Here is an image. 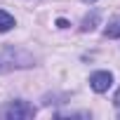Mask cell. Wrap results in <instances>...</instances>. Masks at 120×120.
I'll list each match as a JSON object with an SVG mask.
<instances>
[{
    "mask_svg": "<svg viewBox=\"0 0 120 120\" xmlns=\"http://www.w3.org/2000/svg\"><path fill=\"white\" fill-rule=\"evenodd\" d=\"M56 26H59V28H68V21H66V19H59Z\"/></svg>",
    "mask_w": 120,
    "mask_h": 120,
    "instance_id": "obj_7",
    "label": "cell"
},
{
    "mask_svg": "<svg viewBox=\"0 0 120 120\" xmlns=\"http://www.w3.org/2000/svg\"><path fill=\"white\" fill-rule=\"evenodd\" d=\"M31 64H33V59L26 52L14 49V47H7L3 54H0V73L12 71V68H28Z\"/></svg>",
    "mask_w": 120,
    "mask_h": 120,
    "instance_id": "obj_1",
    "label": "cell"
},
{
    "mask_svg": "<svg viewBox=\"0 0 120 120\" xmlns=\"http://www.w3.org/2000/svg\"><path fill=\"white\" fill-rule=\"evenodd\" d=\"M113 85V75L108 73V71H97V73H92V78H90V87L94 90V92H106L108 87Z\"/></svg>",
    "mask_w": 120,
    "mask_h": 120,
    "instance_id": "obj_3",
    "label": "cell"
},
{
    "mask_svg": "<svg viewBox=\"0 0 120 120\" xmlns=\"http://www.w3.org/2000/svg\"><path fill=\"white\" fill-rule=\"evenodd\" d=\"M104 35H106V38H120V17H115V19L106 26Z\"/></svg>",
    "mask_w": 120,
    "mask_h": 120,
    "instance_id": "obj_6",
    "label": "cell"
},
{
    "mask_svg": "<svg viewBox=\"0 0 120 120\" xmlns=\"http://www.w3.org/2000/svg\"><path fill=\"white\" fill-rule=\"evenodd\" d=\"M35 115V108L28 104V101H10L7 106L0 108V118L5 120H31Z\"/></svg>",
    "mask_w": 120,
    "mask_h": 120,
    "instance_id": "obj_2",
    "label": "cell"
},
{
    "mask_svg": "<svg viewBox=\"0 0 120 120\" xmlns=\"http://www.w3.org/2000/svg\"><path fill=\"white\" fill-rule=\"evenodd\" d=\"M97 24H99V12L97 10H92L85 19H82V26H80V31L82 33H87V31H94L97 28Z\"/></svg>",
    "mask_w": 120,
    "mask_h": 120,
    "instance_id": "obj_4",
    "label": "cell"
},
{
    "mask_svg": "<svg viewBox=\"0 0 120 120\" xmlns=\"http://www.w3.org/2000/svg\"><path fill=\"white\" fill-rule=\"evenodd\" d=\"M12 26H14V17L5 10H0V33H7Z\"/></svg>",
    "mask_w": 120,
    "mask_h": 120,
    "instance_id": "obj_5",
    "label": "cell"
},
{
    "mask_svg": "<svg viewBox=\"0 0 120 120\" xmlns=\"http://www.w3.org/2000/svg\"><path fill=\"white\" fill-rule=\"evenodd\" d=\"M82 3H97V0H82Z\"/></svg>",
    "mask_w": 120,
    "mask_h": 120,
    "instance_id": "obj_8",
    "label": "cell"
}]
</instances>
